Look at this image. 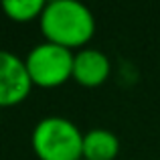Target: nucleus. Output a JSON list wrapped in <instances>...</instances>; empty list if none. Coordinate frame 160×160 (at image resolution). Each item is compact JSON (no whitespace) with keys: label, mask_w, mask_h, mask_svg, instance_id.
Here are the masks:
<instances>
[{"label":"nucleus","mask_w":160,"mask_h":160,"mask_svg":"<svg viewBox=\"0 0 160 160\" xmlns=\"http://www.w3.org/2000/svg\"><path fill=\"white\" fill-rule=\"evenodd\" d=\"M31 75L27 71L24 59L0 49V108L16 106L31 93Z\"/></svg>","instance_id":"4"},{"label":"nucleus","mask_w":160,"mask_h":160,"mask_svg":"<svg viewBox=\"0 0 160 160\" xmlns=\"http://www.w3.org/2000/svg\"><path fill=\"white\" fill-rule=\"evenodd\" d=\"M73 59L75 53L71 49L45 41L31 49V53L24 59V65L32 85L57 87L73 77Z\"/></svg>","instance_id":"3"},{"label":"nucleus","mask_w":160,"mask_h":160,"mask_svg":"<svg viewBox=\"0 0 160 160\" xmlns=\"http://www.w3.org/2000/svg\"><path fill=\"white\" fill-rule=\"evenodd\" d=\"M112 63L99 49H81L73 59V77L85 87H98L109 77Z\"/></svg>","instance_id":"5"},{"label":"nucleus","mask_w":160,"mask_h":160,"mask_svg":"<svg viewBox=\"0 0 160 160\" xmlns=\"http://www.w3.org/2000/svg\"><path fill=\"white\" fill-rule=\"evenodd\" d=\"M31 142L41 160H83V134L63 116H47L39 120Z\"/></svg>","instance_id":"2"},{"label":"nucleus","mask_w":160,"mask_h":160,"mask_svg":"<svg viewBox=\"0 0 160 160\" xmlns=\"http://www.w3.org/2000/svg\"><path fill=\"white\" fill-rule=\"evenodd\" d=\"M120 154V140L106 128H93L83 134V160H113Z\"/></svg>","instance_id":"6"},{"label":"nucleus","mask_w":160,"mask_h":160,"mask_svg":"<svg viewBox=\"0 0 160 160\" xmlns=\"http://www.w3.org/2000/svg\"><path fill=\"white\" fill-rule=\"evenodd\" d=\"M47 2L43 0H4L2 10L6 12L8 18L16 22H28L32 18H41Z\"/></svg>","instance_id":"7"},{"label":"nucleus","mask_w":160,"mask_h":160,"mask_svg":"<svg viewBox=\"0 0 160 160\" xmlns=\"http://www.w3.org/2000/svg\"><path fill=\"white\" fill-rule=\"evenodd\" d=\"M0 122H2V120H0Z\"/></svg>","instance_id":"8"},{"label":"nucleus","mask_w":160,"mask_h":160,"mask_svg":"<svg viewBox=\"0 0 160 160\" xmlns=\"http://www.w3.org/2000/svg\"><path fill=\"white\" fill-rule=\"evenodd\" d=\"M39 22L49 43H57L67 49L83 47L95 32V16L77 0L47 2Z\"/></svg>","instance_id":"1"}]
</instances>
